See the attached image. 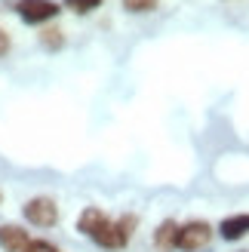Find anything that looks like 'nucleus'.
Segmentation results:
<instances>
[{"mask_svg": "<svg viewBox=\"0 0 249 252\" xmlns=\"http://www.w3.org/2000/svg\"><path fill=\"white\" fill-rule=\"evenodd\" d=\"M25 252H59V249H56L53 243H49V240H31Z\"/></svg>", "mask_w": 249, "mask_h": 252, "instance_id": "12", "label": "nucleus"}, {"mask_svg": "<svg viewBox=\"0 0 249 252\" xmlns=\"http://www.w3.org/2000/svg\"><path fill=\"white\" fill-rule=\"evenodd\" d=\"M28 243H31V234L22 224H12V221L0 224V249L3 252H25Z\"/></svg>", "mask_w": 249, "mask_h": 252, "instance_id": "5", "label": "nucleus"}, {"mask_svg": "<svg viewBox=\"0 0 249 252\" xmlns=\"http://www.w3.org/2000/svg\"><path fill=\"white\" fill-rule=\"evenodd\" d=\"M0 200H3V197H0Z\"/></svg>", "mask_w": 249, "mask_h": 252, "instance_id": "14", "label": "nucleus"}, {"mask_svg": "<svg viewBox=\"0 0 249 252\" xmlns=\"http://www.w3.org/2000/svg\"><path fill=\"white\" fill-rule=\"evenodd\" d=\"M176 246H179V221L176 219L160 221L157 231H154V249L157 252H172Z\"/></svg>", "mask_w": 249, "mask_h": 252, "instance_id": "7", "label": "nucleus"}, {"mask_svg": "<svg viewBox=\"0 0 249 252\" xmlns=\"http://www.w3.org/2000/svg\"><path fill=\"white\" fill-rule=\"evenodd\" d=\"M22 216H25L28 224L46 231V228H56L59 224V206H56L53 197H31V200H25Z\"/></svg>", "mask_w": 249, "mask_h": 252, "instance_id": "3", "label": "nucleus"}, {"mask_svg": "<svg viewBox=\"0 0 249 252\" xmlns=\"http://www.w3.org/2000/svg\"><path fill=\"white\" fill-rule=\"evenodd\" d=\"M135 216H120V219H105L102 221V228H98L90 240L95 246H102V249H111V252H117L129 243V237L135 234Z\"/></svg>", "mask_w": 249, "mask_h": 252, "instance_id": "1", "label": "nucleus"}, {"mask_svg": "<svg viewBox=\"0 0 249 252\" xmlns=\"http://www.w3.org/2000/svg\"><path fill=\"white\" fill-rule=\"evenodd\" d=\"M213 237H216V228L209 221L191 219V221L179 224V246L176 249H182V252H203L209 243H213Z\"/></svg>", "mask_w": 249, "mask_h": 252, "instance_id": "2", "label": "nucleus"}, {"mask_svg": "<svg viewBox=\"0 0 249 252\" xmlns=\"http://www.w3.org/2000/svg\"><path fill=\"white\" fill-rule=\"evenodd\" d=\"M105 219H108V216H105V212L98 209V206H86L80 216H77V231H80L83 237H93L98 228H102V221H105Z\"/></svg>", "mask_w": 249, "mask_h": 252, "instance_id": "8", "label": "nucleus"}, {"mask_svg": "<svg viewBox=\"0 0 249 252\" xmlns=\"http://www.w3.org/2000/svg\"><path fill=\"white\" fill-rule=\"evenodd\" d=\"M218 237L228 243H237L243 237H249V212H234V216L218 221Z\"/></svg>", "mask_w": 249, "mask_h": 252, "instance_id": "6", "label": "nucleus"}, {"mask_svg": "<svg viewBox=\"0 0 249 252\" xmlns=\"http://www.w3.org/2000/svg\"><path fill=\"white\" fill-rule=\"evenodd\" d=\"M16 9H19L22 22H28V25H43V22L59 16V3H56V0H19Z\"/></svg>", "mask_w": 249, "mask_h": 252, "instance_id": "4", "label": "nucleus"}, {"mask_svg": "<svg viewBox=\"0 0 249 252\" xmlns=\"http://www.w3.org/2000/svg\"><path fill=\"white\" fill-rule=\"evenodd\" d=\"M65 6L74 12H93V9L102 6V0H65Z\"/></svg>", "mask_w": 249, "mask_h": 252, "instance_id": "11", "label": "nucleus"}, {"mask_svg": "<svg viewBox=\"0 0 249 252\" xmlns=\"http://www.w3.org/2000/svg\"><path fill=\"white\" fill-rule=\"evenodd\" d=\"M9 46H12V43H9V34H6L3 28H0V59H3V56L9 53Z\"/></svg>", "mask_w": 249, "mask_h": 252, "instance_id": "13", "label": "nucleus"}, {"mask_svg": "<svg viewBox=\"0 0 249 252\" xmlns=\"http://www.w3.org/2000/svg\"><path fill=\"white\" fill-rule=\"evenodd\" d=\"M123 9L126 12H151V9H157V0H123Z\"/></svg>", "mask_w": 249, "mask_h": 252, "instance_id": "10", "label": "nucleus"}, {"mask_svg": "<svg viewBox=\"0 0 249 252\" xmlns=\"http://www.w3.org/2000/svg\"><path fill=\"white\" fill-rule=\"evenodd\" d=\"M40 43H43L46 49H62V46H65V37H62L59 28H46V31L40 34Z\"/></svg>", "mask_w": 249, "mask_h": 252, "instance_id": "9", "label": "nucleus"}]
</instances>
